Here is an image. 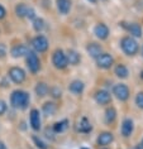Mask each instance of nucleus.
<instances>
[{
    "label": "nucleus",
    "instance_id": "38",
    "mask_svg": "<svg viewBox=\"0 0 143 149\" xmlns=\"http://www.w3.org/2000/svg\"><path fill=\"white\" fill-rule=\"evenodd\" d=\"M142 53H143V48H142Z\"/></svg>",
    "mask_w": 143,
    "mask_h": 149
},
{
    "label": "nucleus",
    "instance_id": "31",
    "mask_svg": "<svg viewBox=\"0 0 143 149\" xmlns=\"http://www.w3.org/2000/svg\"><path fill=\"white\" fill-rule=\"evenodd\" d=\"M5 111H6V104L3 100H0V115H3Z\"/></svg>",
    "mask_w": 143,
    "mask_h": 149
},
{
    "label": "nucleus",
    "instance_id": "19",
    "mask_svg": "<svg viewBox=\"0 0 143 149\" xmlns=\"http://www.w3.org/2000/svg\"><path fill=\"white\" fill-rule=\"evenodd\" d=\"M70 91L72 92V94H76V95L81 94V92L84 91V84L79 80L72 81V82L70 84Z\"/></svg>",
    "mask_w": 143,
    "mask_h": 149
},
{
    "label": "nucleus",
    "instance_id": "32",
    "mask_svg": "<svg viewBox=\"0 0 143 149\" xmlns=\"http://www.w3.org/2000/svg\"><path fill=\"white\" fill-rule=\"evenodd\" d=\"M34 17H36V12L32 8H29L28 12H27V18H29V19H33Z\"/></svg>",
    "mask_w": 143,
    "mask_h": 149
},
{
    "label": "nucleus",
    "instance_id": "27",
    "mask_svg": "<svg viewBox=\"0 0 143 149\" xmlns=\"http://www.w3.org/2000/svg\"><path fill=\"white\" fill-rule=\"evenodd\" d=\"M33 27H34L37 32H41L44 28V22L42 19H39V18H37V19H34V22H33Z\"/></svg>",
    "mask_w": 143,
    "mask_h": 149
},
{
    "label": "nucleus",
    "instance_id": "23",
    "mask_svg": "<svg viewBox=\"0 0 143 149\" xmlns=\"http://www.w3.org/2000/svg\"><path fill=\"white\" fill-rule=\"evenodd\" d=\"M28 9H29V8H28V6L25 5V4H19V5H17V8H15V13H17L18 17L23 18V17H27Z\"/></svg>",
    "mask_w": 143,
    "mask_h": 149
},
{
    "label": "nucleus",
    "instance_id": "15",
    "mask_svg": "<svg viewBox=\"0 0 143 149\" xmlns=\"http://www.w3.org/2000/svg\"><path fill=\"white\" fill-rule=\"evenodd\" d=\"M88 53L94 58H97L101 54V47L96 43H90L88 46Z\"/></svg>",
    "mask_w": 143,
    "mask_h": 149
},
{
    "label": "nucleus",
    "instance_id": "10",
    "mask_svg": "<svg viewBox=\"0 0 143 149\" xmlns=\"http://www.w3.org/2000/svg\"><path fill=\"white\" fill-rule=\"evenodd\" d=\"M31 125L34 130H39L41 129V116H39V111L38 110H32L31 111Z\"/></svg>",
    "mask_w": 143,
    "mask_h": 149
},
{
    "label": "nucleus",
    "instance_id": "36",
    "mask_svg": "<svg viewBox=\"0 0 143 149\" xmlns=\"http://www.w3.org/2000/svg\"><path fill=\"white\" fill-rule=\"evenodd\" d=\"M90 1H91V3H95V1H96V0H90Z\"/></svg>",
    "mask_w": 143,
    "mask_h": 149
},
{
    "label": "nucleus",
    "instance_id": "30",
    "mask_svg": "<svg viewBox=\"0 0 143 149\" xmlns=\"http://www.w3.org/2000/svg\"><path fill=\"white\" fill-rule=\"evenodd\" d=\"M51 94H52V96H53V97H60V96H61V90H60V88H57V87H53L51 90Z\"/></svg>",
    "mask_w": 143,
    "mask_h": 149
},
{
    "label": "nucleus",
    "instance_id": "17",
    "mask_svg": "<svg viewBox=\"0 0 143 149\" xmlns=\"http://www.w3.org/2000/svg\"><path fill=\"white\" fill-rule=\"evenodd\" d=\"M57 8L60 10V13L67 14L71 9V1L70 0H57Z\"/></svg>",
    "mask_w": 143,
    "mask_h": 149
},
{
    "label": "nucleus",
    "instance_id": "29",
    "mask_svg": "<svg viewBox=\"0 0 143 149\" xmlns=\"http://www.w3.org/2000/svg\"><path fill=\"white\" fill-rule=\"evenodd\" d=\"M135 104L138 105V107L143 109V92H139L137 95V97H135Z\"/></svg>",
    "mask_w": 143,
    "mask_h": 149
},
{
    "label": "nucleus",
    "instance_id": "16",
    "mask_svg": "<svg viewBox=\"0 0 143 149\" xmlns=\"http://www.w3.org/2000/svg\"><path fill=\"white\" fill-rule=\"evenodd\" d=\"M66 58H67V63H70V65H77L79 62H80V54L77 53L76 51H69L66 54Z\"/></svg>",
    "mask_w": 143,
    "mask_h": 149
},
{
    "label": "nucleus",
    "instance_id": "11",
    "mask_svg": "<svg viewBox=\"0 0 143 149\" xmlns=\"http://www.w3.org/2000/svg\"><path fill=\"white\" fill-rule=\"evenodd\" d=\"M94 33L96 34L97 38H100V39H105V38H108V34H109V29L108 27L105 24L103 23H100V24H97L95 29H94Z\"/></svg>",
    "mask_w": 143,
    "mask_h": 149
},
{
    "label": "nucleus",
    "instance_id": "6",
    "mask_svg": "<svg viewBox=\"0 0 143 149\" xmlns=\"http://www.w3.org/2000/svg\"><path fill=\"white\" fill-rule=\"evenodd\" d=\"M9 76L15 84H22L25 79V72L19 67H13L9 71Z\"/></svg>",
    "mask_w": 143,
    "mask_h": 149
},
{
    "label": "nucleus",
    "instance_id": "14",
    "mask_svg": "<svg viewBox=\"0 0 143 149\" xmlns=\"http://www.w3.org/2000/svg\"><path fill=\"white\" fill-rule=\"evenodd\" d=\"M111 141H113V134L108 133V132L101 133L99 138H97V144L99 145H108V144H110Z\"/></svg>",
    "mask_w": 143,
    "mask_h": 149
},
{
    "label": "nucleus",
    "instance_id": "9",
    "mask_svg": "<svg viewBox=\"0 0 143 149\" xmlns=\"http://www.w3.org/2000/svg\"><path fill=\"white\" fill-rule=\"evenodd\" d=\"M110 94H109L108 91H104L101 90L99 92H96L95 95V100L97 104H100V105H107V104L110 102Z\"/></svg>",
    "mask_w": 143,
    "mask_h": 149
},
{
    "label": "nucleus",
    "instance_id": "35",
    "mask_svg": "<svg viewBox=\"0 0 143 149\" xmlns=\"http://www.w3.org/2000/svg\"><path fill=\"white\" fill-rule=\"evenodd\" d=\"M0 149H6V147L4 145V143H3V141H0Z\"/></svg>",
    "mask_w": 143,
    "mask_h": 149
},
{
    "label": "nucleus",
    "instance_id": "20",
    "mask_svg": "<svg viewBox=\"0 0 143 149\" xmlns=\"http://www.w3.org/2000/svg\"><path fill=\"white\" fill-rule=\"evenodd\" d=\"M79 130L82 133H89L91 130V124L89 123V120L86 118H82L80 124H79Z\"/></svg>",
    "mask_w": 143,
    "mask_h": 149
},
{
    "label": "nucleus",
    "instance_id": "21",
    "mask_svg": "<svg viewBox=\"0 0 143 149\" xmlns=\"http://www.w3.org/2000/svg\"><path fill=\"white\" fill-rule=\"evenodd\" d=\"M48 90H50V88H48V86L44 82H39L36 87V92H37L38 96H46Z\"/></svg>",
    "mask_w": 143,
    "mask_h": 149
},
{
    "label": "nucleus",
    "instance_id": "18",
    "mask_svg": "<svg viewBox=\"0 0 143 149\" xmlns=\"http://www.w3.org/2000/svg\"><path fill=\"white\" fill-rule=\"evenodd\" d=\"M127 29H128V32H129L132 36H134V37H142V28H141V25H139V24H137V23H130V24L127 25Z\"/></svg>",
    "mask_w": 143,
    "mask_h": 149
},
{
    "label": "nucleus",
    "instance_id": "25",
    "mask_svg": "<svg viewBox=\"0 0 143 149\" xmlns=\"http://www.w3.org/2000/svg\"><path fill=\"white\" fill-rule=\"evenodd\" d=\"M43 111H44V114H46V115H53V114H55V111H56V106H55V104H52V102H47V104H44V106H43Z\"/></svg>",
    "mask_w": 143,
    "mask_h": 149
},
{
    "label": "nucleus",
    "instance_id": "2",
    "mask_svg": "<svg viewBox=\"0 0 143 149\" xmlns=\"http://www.w3.org/2000/svg\"><path fill=\"white\" fill-rule=\"evenodd\" d=\"M120 46H122V49L128 56H133L138 52V43L132 37H124L122 42H120Z\"/></svg>",
    "mask_w": 143,
    "mask_h": 149
},
{
    "label": "nucleus",
    "instance_id": "1",
    "mask_svg": "<svg viewBox=\"0 0 143 149\" xmlns=\"http://www.w3.org/2000/svg\"><path fill=\"white\" fill-rule=\"evenodd\" d=\"M10 102L17 109H25L29 104V95L25 91H14L10 97Z\"/></svg>",
    "mask_w": 143,
    "mask_h": 149
},
{
    "label": "nucleus",
    "instance_id": "28",
    "mask_svg": "<svg viewBox=\"0 0 143 149\" xmlns=\"http://www.w3.org/2000/svg\"><path fill=\"white\" fill-rule=\"evenodd\" d=\"M33 140H34V143H36V145H37V147H38L39 149H47V145H46V144H44V143H43V141H42V140H41V139H39V138H38V136H33Z\"/></svg>",
    "mask_w": 143,
    "mask_h": 149
},
{
    "label": "nucleus",
    "instance_id": "26",
    "mask_svg": "<svg viewBox=\"0 0 143 149\" xmlns=\"http://www.w3.org/2000/svg\"><path fill=\"white\" fill-rule=\"evenodd\" d=\"M115 110L113 109V107H110V109H108L107 110V113H105V120H107V123H111V121H114V119H115Z\"/></svg>",
    "mask_w": 143,
    "mask_h": 149
},
{
    "label": "nucleus",
    "instance_id": "13",
    "mask_svg": "<svg viewBox=\"0 0 143 149\" xmlns=\"http://www.w3.org/2000/svg\"><path fill=\"white\" fill-rule=\"evenodd\" d=\"M133 121L130 119H125L122 124V134L123 136H130L133 133Z\"/></svg>",
    "mask_w": 143,
    "mask_h": 149
},
{
    "label": "nucleus",
    "instance_id": "34",
    "mask_svg": "<svg viewBox=\"0 0 143 149\" xmlns=\"http://www.w3.org/2000/svg\"><path fill=\"white\" fill-rule=\"evenodd\" d=\"M4 17H5V9L0 5V19H3Z\"/></svg>",
    "mask_w": 143,
    "mask_h": 149
},
{
    "label": "nucleus",
    "instance_id": "33",
    "mask_svg": "<svg viewBox=\"0 0 143 149\" xmlns=\"http://www.w3.org/2000/svg\"><path fill=\"white\" fill-rule=\"evenodd\" d=\"M5 54H6V47L0 43V57H4Z\"/></svg>",
    "mask_w": 143,
    "mask_h": 149
},
{
    "label": "nucleus",
    "instance_id": "24",
    "mask_svg": "<svg viewBox=\"0 0 143 149\" xmlns=\"http://www.w3.org/2000/svg\"><path fill=\"white\" fill-rule=\"evenodd\" d=\"M67 124H69V121H67V120H62V121L56 123V124L53 125V130L56 133H62L63 130H66Z\"/></svg>",
    "mask_w": 143,
    "mask_h": 149
},
{
    "label": "nucleus",
    "instance_id": "3",
    "mask_svg": "<svg viewBox=\"0 0 143 149\" xmlns=\"http://www.w3.org/2000/svg\"><path fill=\"white\" fill-rule=\"evenodd\" d=\"M113 94H114L116 96V99L120 100V101H125V100L129 97V90H128V87L123 84L115 85L114 88H113Z\"/></svg>",
    "mask_w": 143,
    "mask_h": 149
},
{
    "label": "nucleus",
    "instance_id": "5",
    "mask_svg": "<svg viewBox=\"0 0 143 149\" xmlns=\"http://www.w3.org/2000/svg\"><path fill=\"white\" fill-rule=\"evenodd\" d=\"M27 65H28V68L31 72L36 73L37 71L39 70V59L37 57V54L34 52H28L27 54Z\"/></svg>",
    "mask_w": 143,
    "mask_h": 149
},
{
    "label": "nucleus",
    "instance_id": "22",
    "mask_svg": "<svg viewBox=\"0 0 143 149\" xmlns=\"http://www.w3.org/2000/svg\"><path fill=\"white\" fill-rule=\"evenodd\" d=\"M115 74L118 77H122V79H125V77L128 76V70L127 67L124 65H118L115 67Z\"/></svg>",
    "mask_w": 143,
    "mask_h": 149
},
{
    "label": "nucleus",
    "instance_id": "37",
    "mask_svg": "<svg viewBox=\"0 0 143 149\" xmlns=\"http://www.w3.org/2000/svg\"><path fill=\"white\" fill-rule=\"evenodd\" d=\"M142 147H143V140H142Z\"/></svg>",
    "mask_w": 143,
    "mask_h": 149
},
{
    "label": "nucleus",
    "instance_id": "8",
    "mask_svg": "<svg viewBox=\"0 0 143 149\" xmlns=\"http://www.w3.org/2000/svg\"><path fill=\"white\" fill-rule=\"evenodd\" d=\"M96 63L101 68H110L113 65V57L108 53H101L99 57L96 58Z\"/></svg>",
    "mask_w": 143,
    "mask_h": 149
},
{
    "label": "nucleus",
    "instance_id": "12",
    "mask_svg": "<svg viewBox=\"0 0 143 149\" xmlns=\"http://www.w3.org/2000/svg\"><path fill=\"white\" fill-rule=\"evenodd\" d=\"M28 47L27 46H24V44H18V46L15 47H13L12 48V54H13V57H23V56L25 54H28Z\"/></svg>",
    "mask_w": 143,
    "mask_h": 149
},
{
    "label": "nucleus",
    "instance_id": "4",
    "mask_svg": "<svg viewBox=\"0 0 143 149\" xmlns=\"http://www.w3.org/2000/svg\"><path fill=\"white\" fill-rule=\"evenodd\" d=\"M52 61H53V65L57 67V68H60V70L65 68V67L69 65V63H67L66 54L63 53L61 49H57L53 53V58H52Z\"/></svg>",
    "mask_w": 143,
    "mask_h": 149
},
{
    "label": "nucleus",
    "instance_id": "7",
    "mask_svg": "<svg viewBox=\"0 0 143 149\" xmlns=\"http://www.w3.org/2000/svg\"><path fill=\"white\" fill-rule=\"evenodd\" d=\"M32 46L34 47L36 51L44 52V51H47V48H48V40L44 38L43 36H38L32 40Z\"/></svg>",
    "mask_w": 143,
    "mask_h": 149
}]
</instances>
